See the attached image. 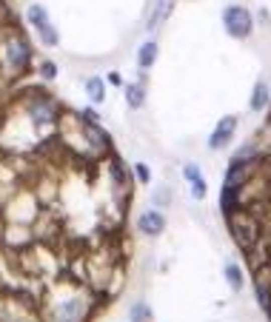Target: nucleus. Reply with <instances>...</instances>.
<instances>
[{"mask_svg": "<svg viewBox=\"0 0 271 322\" xmlns=\"http://www.w3.org/2000/svg\"><path fill=\"white\" fill-rule=\"evenodd\" d=\"M163 226H166V220L160 217L157 211H146V214L140 217V231H143V234H149V237L160 234Z\"/></svg>", "mask_w": 271, "mask_h": 322, "instance_id": "7ed1b4c3", "label": "nucleus"}, {"mask_svg": "<svg viewBox=\"0 0 271 322\" xmlns=\"http://www.w3.org/2000/svg\"><path fill=\"white\" fill-rule=\"evenodd\" d=\"M54 74H57V66H54V63H43V77L54 80Z\"/></svg>", "mask_w": 271, "mask_h": 322, "instance_id": "4468645a", "label": "nucleus"}, {"mask_svg": "<svg viewBox=\"0 0 271 322\" xmlns=\"http://www.w3.org/2000/svg\"><path fill=\"white\" fill-rule=\"evenodd\" d=\"M186 177L192 180V194H194V200H203L206 197V180L200 177V171L194 166H186Z\"/></svg>", "mask_w": 271, "mask_h": 322, "instance_id": "423d86ee", "label": "nucleus"}, {"mask_svg": "<svg viewBox=\"0 0 271 322\" xmlns=\"http://www.w3.org/2000/svg\"><path fill=\"white\" fill-rule=\"evenodd\" d=\"M226 277H228V282L234 288H243V274H240V268L237 265H228L226 268Z\"/></svg>", "mask_w": 271, "mask_h": 322, "instance_id": "ddd939ff", "label": "nucleus"}, {"mask_svg": "<svg viewBox=\"0 0 271 322\" xmlns=\"http://www.w3.org/2000/svg\"><path fill=\"white\" fill-rule=\"evenodd\" d=\"M171 9H174V0H157V6H154V12H151V20H149V29H157L163 20L171 15Z\"/></svg>", "mask_w": 271, "mask_h": 322, "instance_id": "39448f33", "label": "nucleus"}, {"mask_svg": "<svg viewBox=\"0 0 271 322\" xmlns=\"http://www.w3.org/2000/svg\"><path fill=\"white\" fill-rule=\"evenodd\" d=\"M137 174H140V180H149V168H146V166H137Z\"/></svg>", "mask_w": 271, "mask_h": 322, "instance_id": "2eb2a0df", "label": "nucleus"}, {"mask_svg": "<svg viewBox=\"0 0 271 322\" xmlns=\"http://www.w3.org/2000/svg\"><path fill=\"white\" fill-rule=\"evenodd\" d=\"M234 129H237V120L234 117H223L220 120V126L214 129V134H211V148H223L231 140V134H234Z\"/></svg>", "mask_w": 271, "mask_h": 322, "instance_id": "f03ea898", "label": "nucleus"}, {"mask_svg": "<svg viewBox=\"0 0 271 322\" xmlns=\"http://www.w3.org/2000/svg\"><path fill=\"white\" fill-rule=\"evenodd\" d=\"M223 20H226L228 35H234V37L251 35V15H248L243 6H228V9L223 12Z\"/></svg>", "mask_w": 271, "mask_h": 322, "instance_id": "f257e3e1", "label": "nucleus"}, {"mask_svg": "<svg viewBox=\"0 0 271 322\" xmlns=\"http://www.w3.org/2000/svg\"><path fill=\"white\" fill-rule=\"evenodd\" d=\"M126 94H129V105H131V109H140V105H143V88L129 86V88H126Z\"/></svg>", "mask_w": 271, "mask_h": 322, "instance_id": "f8f14e48", "label": "nucleus"}, {"mask_svg": "<svg viewBox=\"0 0 271 322\" xmlns=\"http://www.w3.org/2000/svg\"><path fill=\"white\" fill-rule=\"evenodd\" d=\"M88 97H92V100H95V103H100V100H103V83H100V80H97V77H92V80H88Z\"/></svg>", "mask_w": 271, "mask_h": 322, "instance_id": "9b49d317", "label": "nucleus"}, {"mask_svg": "<svg viewBox=\"0 0 271 322\" xmlns=\"http://www.w3.org/2000/svg\"><path fill=\"white\" fill-rule=\"evenodd\" d=\"M265 103H268V88H265V86H262V83H260V86L254 88V97H251V109H262V105H265Z\"/></svg>", "mask_w": 271, "mask_h": 322, "instance_id": "9d476101", "label": "nucleus"}, {"mask_svg": "<svg viewBox=\"0 0 271 322\" xmlns=\"http://www.w3.org/2000/svg\"><path fill=\"white\" fill-rule=\"evenodd\" d=\"M9 63L15 66V69H23L29 63V46L20 43V40H15V43L9 46Z\"/></svg>", "mask_w": 271, "mask_h": 322, "instance_id": "20e7f679", "label": "nucleus"}, {"mask_svg": "<svg viewBox=\"0 0 271 322\" xmlns=\"http://www.w3.org/2000/svg\"><path fill=\"white\" fill-rule=\"evenodd\" d=\"M29 20H32L37 29H46V26H49V15H46L43 6H37V3H35V6H29Z\"/></svg>", "mask_w": 271, "mask_h": 322, "instance_id": "0eeeda50", "label": "nucleus"}, {"mask_svg": "<svg viewBox=\"0 0 271 322\" xmlns=\"http://www.w3.org/2000/svg\"><path fill=\"white\" fill-rule=\"evenodd\" d=\"M154 57H157V46H154V43H146L140 49V66H143V69H149L151 63H154Z\"/></svg>", "mask_w": 271, "mask_h": 322, "instance_id": "1a4fd4ad", "label": "nucleus"}, {"mask_svg": "<svg viewBox=\"0 0 271 322\" xmlns=\"http://www.w3.org/2000/svg\"><path fill=\"white\" fill-rule=\"evenodd\" d=\"M149 319H151V311L146 302L131 305V322H149Z\"/></svg>", "mask_w": 271, "mask_h": 322, "instance_id": "6e6552de", "label": "nucleus"}]
</instances>
